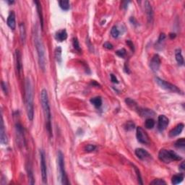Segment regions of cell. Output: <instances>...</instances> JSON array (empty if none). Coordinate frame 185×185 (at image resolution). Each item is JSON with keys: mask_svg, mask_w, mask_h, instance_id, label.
I'll return each instance as SVG.
<instances>
[{"mask_svg": "<svg viewBox=\"0 0 185 185\" xmlns=\"http://www.w3.org/2000/svg\"><path fill=\"white\" fill-rule=\"evenodd\" d=\"M33 38H34L35 46L37 51L38 57V63L41 70L44 72L46 70V57H45V49L43 46V41L41 39V36L40 34V30L38 26H35L34 32H33Z\"/></svg>", "mask_w": 185, "mask_h": 185, "instance_id": "6da1fadb", "label": "cell"}, {"mask_svg": "<svg viewBox=\"0 0 185 185\" xmlns=\"http://www.w3.org/2000/svg\"><path fill=\"white\" fill-rule=\"evenodd\" d=\"M41 102L43 108V114H44L45 122H46V128L48 131L49 134L51 136V113L50 109L49 101L48 92L46 89H43L41 92Z\"/></svg>", "mask_w": 185, "mask_h": 185, "instance_id": "7a4b0ae2", "label": "cell"}, {"mask_svg": "<svg viewBox=\"0 0 185 185\" xmlns=\"http://www.w3.org/2000/svg\"><path fill=\"white\" fill-rule=\"evenodd\" d=\"M26 104L28 118L30 121H33L34 117L33 88L31 81L28 78L26 80Z\"/></svg>", "mask_w": 185, "mask_h": 185, "instance_id": "3957f363", "label": "cell"}, {"mask_svg": "<svg viewBox=\"0 0 185 185\" xmlns=\"http://www.w3.org/2000/svg\"><path fill=\"white\" fill-rule=\"evenodd\" d=\"M158 158L162 162L169 163L172 161H179L182 159L180 155H178L176 152L171 150L161 149L158 153Z\"/></svg>", "mask_w": 185, "mask_h": 185, "instance_id": "277c9868", "label": "cell"}, {"mask_svg": "<svg viewBox=\"0 0 185 185\" xmlns=\"http://www.w3.org/2000/svg\"><path fill=\"white\" fill-rule=\"evenodd\" d=\"M57 161H58L59 171V177L61 180V183L62 184H69L70 182L68 181L67 173L65 171V165H64V155L61 151H59L57 155Z\"/></svg>", "mask_w": 185, "mask_h": 185, "instance_id": "5b68a950", "label": "cell"}, {"mask_svg": "<svg viewBox=\"0 0 185 185\" xmlns=\"http://www.w3.org/2000/svg\"><path fill=\"white\" fill-rule=\"evenodd\" d=\"M155 82H156L162 89H164L166 90L170 91V92H176V93H178V94H184L183 92H182L178 87L173 85V84L170 83V82H167V81L164 80H162L159 78H155Z\"/></svg>", "mask_w": 185, "mask_h": 185, "instance_id": "8992f818", "label": "cell"}, {"mask_svg": "<svg viewBox=\"0 0 185 185\" xmlns=\"http://www.w3.org/2000/svg\"><path fill=\"white\" fill-rule=\"evenodd\" d=\"M41 159V171L42 181L43 183H47V169H46V157H45L44 151L43 150L40 151Z\"/></svg>", "mask_w": 185, "mask_h": 185, "instance_id": "52a82bcc", "label": "cell"}, {"mask_svg": "<svg viewBox=\"0 0 185 185\" xmlns=\"http://www.w3.org/2000/svg\"><path fill=\"white\" fill-rule=\"evenodd\" d=\"M15 131H16V138L19 146H25L26 145V140H25L24 132L22 126L20 123L15 124Z\"/></svg>", "mask_w": 185, "mask_h": 185, "instance_id": "ba28073f", "label": "cell"}, {"mask_svg": "<svg viewBox=\"0 0 185 185\" xmlns=\"http://www.w3.org/2000/svg\"><path fill=\"white\" fill-rule=\"evenodd\" d=\"M136 136H137V139L139 142L145 144V145H148V144L150 143V138L148 137V134L141 127H137Z\"/></svg>", "mask_w": 185, "mask_h": 185, "instance_id": "9c48e42d", "label": "cell"}, {"mask_svg": "<svg viewBox=\"0 0 185 185\" xmlns=\"http://www.w3.org/2000/svg\"><path fill=\"white\" fill-rule=\"evenodd\" d=\"M169 124V120L165 115H160L158 119V129L160 132H163Z\"/></svg>", "mask_w": 185, "mask_h": 185, "instance_id": "30bf717a", "label": "cell"}, {"mask_svg": "<svg viewBox=\"0 0 185 185\" xmlns=\"http://www.w3.org/2000/svg\"><path fill=\"white\" fill-rule=\"evenodd\" d=\"M161 66V58L158 54H155L153 57L151 62H150V67H151V70L154 72H158V70Z\"/></svg>", "mask_w": 185, "mask_h": 185, "instance_id": "8fae6325", "label": "cell"}, {"mask_svg": "<svg viewBox=\"0 0 185 185\" xmlns=\"http://www.w3.org/2000/svg\"><path fill=\"white\" fill-rule=\"evenodd\" d=\"M15 61H16V70L17 73L20 76L22 71V54L19 49L15 51Z\"/></svg>", "mask_w": 185, "mask_h": 185, "instance_id": "7c38bea8", "label": "cell"}, {"mask_svg": "<svg viewBox=\"0 0 185 185\" xmlns=\"http://www.w3.org/2000/svg\"><path fill=\"white\" fill-rule=\"evenodd\" d=\"M134 153H135L136 156L142 161H147L151 158V155H150L149 153L142 148H137Z\"/></svg>", "mask_w": 185, "mask_h": 185, "instance_id": "4fadbf2b", "label": "cell"}, {"mask_svg": "<svg viewBox=\"0 0 185 185\" xmlns=\"http://www.w3.org/2000/svg\"><path fill=\"white\" fill-rule=\"evenodd\" d=\"M145 12H146L148 22L151 23L153 21V9L151 3L148 1H145Z\"/></svg>", "mask_w": 185, "mask_h": 185, "instance_id": "5bb4252c", "label": "cell"}, {"mask_svg": "<svg viewBox=\"0 0 185 185\" xmlns=\"http://www.w3.org/2000/svg\"><path fill=\"white\" fill-rule=\"evenodd\" d=\"M7 24L12 30H15L16 28V20H15V15L13 11H11L8 15L7 20Z\"/></svg>", "mask_w": 185, "mask_h": 185, "instance_id": "9a60e30c", "label": "cell"}, {"mask_svg": "<svg viewBox=\"0 0 185 185\" xmlns=\"http://www.w3.org/2000/svg\"><path fill=\"white\" fill-rule=\"evenodd\" d=\"M184 127V125L182 123H180V124H177L176 127L174 129H172L170 132H169V136L171 137H176V136L179 135V134L182 133V132L183 131Z\"/></svg>", "mask_w": 185, "mask_h": 185, "instance_id": "2e32d148", "label": "cell"}, {"mask_svg": "<svg viewBox=\"0 0 185 185\" xmlns=\"http://www.w3.org/2000/svg\"><path fill=\"white\" fill-rule=\"evenodd\" d=\"M0 137H1V142H2V144H4V145L7 144L8 140H7V137L6 131H5V125H4V122H3V119H2V122H1Z\"/></svg>", "mask_w": 185, "mask_h": 185, "instance_id": "e0dca14e", "label": "cell"}, {"mask_svg": "<svg viewBox=\"0 0 185 185\" xmlns=\"http://www.w3.org/2000/svg\"><path fill=\"white\" fill-rule=\"evenodd\" d=\"M55 38L59 41H64L67 38V33L65 29L57 31L55 34Z\"/></svg>", "mask_w": 185, "mask_h": 185, "instance_id": "ac0fdd59", "label": "cell"}, {"mask_svg": "<svg viewBox=\"0 0 185 185\" xmlns=\"http://www.w3.org/2000/svg\"><path fill=\"white\" fill-rule=\"evenodd\" d=\"M175 58H176V60L179 65H184V58L183 56H182V49H176V51H175Z\"/></svg>", "mask_w": 185, "mask_h": 185, "instance_id": "d6986e66", "label": "cell"}, {"mask_svg": "<svg viewBox=\"0 0 185 185\" xmlns=\"http://www.w3.org/2000/svg\"><path fill=\"white\" fill-rule=\"evenodd\" d=\"M34 3L36 5V8H37L38 14L39 18H40L41 25V28H43V13H42V7L41 5V2L38 1H35Z\"/></svg>", "mask_w": 185, "mask_h": 185, "instance_id": "ffe728a7", "label": "cell"}, {"mask_svg": "<svg viewBox=\"0 0 185 185\" xmlns=\"http://www.w3.org/2000/svg\"><path fill=\"white\" fill-rule=\"evenodd\" d=\"M184 178V174L182 173L174 175L171 178V183L173 184H178L183 181Z\"/></svg>", "mask_w": 185, "mask_h": 185, "instance_id": "44dd1931", "label": "cell"}, {"mask_svg": "<svg viewBox=\"0 0 185 185\" xmlns=\"http://www.w3.org/2000/svg\"><path fill=\"white\" fill-rule=\"evenodd\" d=\"M20 39L22 43H25L26 38V30L25 24L23 22H21L20 24Z\"/></svg>", "mask_w": 185, "mask_h": 185, "instance_id": "7402d4cb", "label": "cell"}, {"mask_svg": "<svg viewBox=\"0 0 185 185\" xmlns=\"http://www.w3.org/2000/svg\"><path fill=\"white\" fill-rule=\"evenodd\" d=\"M90 101L96 108H100L102 105V99L100 96L92 98Z\"/></svg>", "mask_w": 185, "mask_h": 185, "instance_id": "603a6c76", "label": "cell"}, {"mask_svg": "<svg viewBox=\"0 0 185 185\" xmlns=\"http://www.w3.org/2000/svg\"><path fill=\"white\" fill-rule=\"evenodd\" d=\"M166 35L165 33H161L160 34L159 38H158V41H157V43L155 44V46H156V48L158 49V47H161L162 48V46L164 45V42H165V39H166Z\"/></svg>", "mask_w": 185, "mask_h": 185, "instance_id": "cb8c5ba5", "label": "cell"}, {"mask_svg": "<svg viewBox=\"0 0 185 185\" xmlns=\"http://www.w3.org/2000/svg\"><path fill=\"white\" fill-rule=\"evenodd\" d=\"M59 7L63 9V10H68L70 8V2L67 0H61L59 2Z\"/></svg>", "mask_w": 185, "mask_h": 185, "instance_id": "d4e9b609", "label": "cell"}, {"mask_svg": "<svg viewBox=\"0 0 185 185\" xmlns=\"http://www.w3.org/2000/svg\"><path fill=\"white\" fill-rule=\"evenodd\" d=\"M140 111V113L141 116L142 117H151V116H153L155 114L153 111L152 110H150V109H140V110H139Z\"/></svg>", "mask_w": 185, "mask_h": 185, "instance_id": "484cf974", "label": "cell"}, {"mask_svg": "<svg viewBox=\"0 0 185 185\" xmlns=\"http://www.w3.org/2000/svg\"><path fill=\"white\" fill-rule=\"evenodd\" d=\"M55 58L57 62H61V48L60 46H58L55 49Z\"/></svg>", "mask_w": 185, "mask_h": 185, "instance_id": "4316f807", "label": "cell"}, {"mask_svg": "<svg viewBox=\"0 0 185 185\" xmlns=\"http://www.w3.org/2000/svg\"><path fill=\"white\" fill-rule=\"evenodd\" d=\"M154 126H155V121H154L153 119L148 118L145 120V127H146L147 129H149V130H151V129L153 128Z\"/></svg>", "mask_w": 185, "mask_h": 185, "instance_id": "83f0119b", "label": "cell"}, {"mask_svg": "<svg viewBox=\"0 0 185 185\" xmlns=\"http://www.w3.org/2000/svg\"><path fill=\"white\" fill-rule=\"evenodd\" d=\"M120 32L119 29L117 28V26H113L111 28V35L112 37L114 38H117L120 36Z\"/></svg>", "mask_w": 185, "mask_h": 185, "instance_id": "f1b7e54d", "label": "cell"}, {"mask_svg": "<svg viewBox=\"0 0 185 185\" xmlns=\"http://www.w3.org/2000/svg\"><path fill=\"white\" fill-rule=\"evenodd\" d=\"M185 146V140L184 138H180L177 141L175 142V147L178 148H184Z\"/></svg>", "mask_w": 185, "mask_h": 185, "instance_id": "f546056e", "label": "cell"}, {"mask_svg": "<svg viewBox=\"0 0 185 185\" xmlns=\"http://www.w3.org/2000/svg\"><path fill=\"white\" fill-rule=\"evenodd\" d=\"M134 124L132 122H127L124 125V129L127 131H131V130H134Z\"/></svg>", "mask_w": 185, "mask_h": 185, "instance_id": "4dcf8cb0", "label": "cell"}, {"mask_svg": "<svg viewBox=\"0 0 185 185\" xmlns=\"http://www.w3.org/2000/svg\"><path fill=\"white\" fill-rule=\"evenodd\" d=\"M72 44H73L74 48L75 49V50H77L78 51H81V49H80V46L79 41H78L77 38H73V41H72Z\"/></svg>", "mask_w": 185, "mask_h": 185, "instance_id": "1f68e13d", "label": "cell"}, {"mask_svg": "<svg viewBox=\"0 0 185 185\" xmlns=\"http://www.w3.org/2000/svg\"><path fill=\"white\" fill-rule=\"evenodd\" d=\"M151 184H153V185H163V184H166V182L165 181H163V179H154L153 182H151Z\"/></svg>", "mask_w": 185, "mask_h": 185, "instance_id": "d6a6232c", "label": "cell"}, {"mask_svg": "<svg viewBox=\"0 0 185 185\" xmlns=\"http://www.w3.org/2000/svg\"><path fill=\"white\" fill-rule=\"evenodd\" d=\"M116 54H117V56H119L120 57L123 58V57H125L126 54H127V51H126L124 49H121L117 50V51H116Z\"/></svg>", "mask_w": 185, "mask_h": 185, "instance_id": "836d02e7", "label": "cell"}, {"mask_svg": "<svg viewBox=\"0 0 185 185\" xmlns=\"http://www.w3.org/2000/svg\"><path fill=\"white\" fill-rule=\"evenodd\" d=\"M134 170H135V172H136V174H137V180H138V182L139 184H142V177H141V174H140V171H139V169H137L136 166H134Z\"/></svg>", "mask_w": 185, "mask_h": 185, "instance_id": "e575fe53", "label": "cell"}, {"mask_svg": "<svg viewBox=\"0 0 185 185\" xmlns=\"http://www.w3.org/2000/svg\"><path fill=\"white\" fill-rule=\"evenodd\" d=\"M96 149V146L94 145H88L85 148V151L87 152H92Z\"/></svg>", "mask_w": 185, "mask_h": 185, "instance_id": "d590c367", "label": "cell"}, {"mask_svg": "<svg viewBox=\"0 0 185 185\" xmlns=\"http://www.w3.org/2000/svg\"><path fill=\"white\" fill-rule=\"evenodd\" d=\"M103 46H104L106 49H109V50L113 49V45H112L111 43H109V42H106V43L103 44Z\"/></svg>", "mask_w": 185, "mask_h": 185, "instance_id": "8d00e7d4", "label": "cell"}, {"mask_svg": "<svg viewBox=\"0 0 185 185\" xmlns=\"http://www.w3.org/2000/svg\"><path fill=\"white\" fill-rule=\"evenodd\" d=\"M110 76H111V80L112 81V82H113V83H119L118 80H117V78H116V76H115L114 75L111 74Z\"/></svg>", "mask_w": 185, "mask_h": 185, "instance_id": "74e56055", "label": "cell"}, {"mask_svg": "<svg viewBox=\"0 0 185 185\" xmlns=\"http://www.w3.org/2000/svg\"><path fill=\"white\" fill-rule=\"evenodd\" d=\"M2 90H3L4 92H5V94H7V92H8L6 84H5L4 82H2Z\"/></svg>", "mask_w": 185, "mask_h": 185, "instance_id": "f35d334b", "label": "cell"}, {"mask_svg": "<svg viewBox=\"0 0 185 185\" xmlns=\"http://www.w3.org/2000/svg\"><path fill=\"white\" fill-rule=\"evenodd\" d=\"M127 45H128V46H130V47L131 48V49L134 51V45H133L132 42L131 41L128 40V41H127Z\"/></svg>", "mask_w": 185, "mask_h": 185, "instance_id": "ab89813d", "label": "cell"}, {"mask_svg": "<svg viewBox=\"0 0 185 185\" xmlns=\"http://www.w3.org/2000/svg\"><path fill=\"white\" fill-rule=\"evenodd\" d=\"M130 2H123L122 3V6L123 8H124V9H126V8L127 7V5H128V3Z\"/></svg>", "mask_w": 185, "mask_h": 185, "instance_id": "60d3db41", "label": "cell"}, {"mask_svg": "<svg viewBox=\"0 0 185 185\" xmlns=\"http://www.w3.org/2000/svg\"><path fill=\"white\" fill-rule=\"evenodd\" d=\"M179 169L181 170H184L185 169V165H184V162H182L180 165H179Z\"/></svg>", "mask_w": 185, "mask_h": 185, "instance_id": "b9f144b4", "label": "cell"}, {"mask_svg": "<svg viewBox=\"0 0 185 185\" xmlns=\"http://www.w3.org/2000/svg\"><path fill=\"white\" fill-rule=\"evenodd\" d=\"M169 36H170L171 38L173 39V38H174L175 37H176V34H175V33H170Z\"/></svg>", "mask_w": 185, "mask_h": 185, "instance_id": "7bdbcfd3", "label": "cell"}, {"mask_svg": "<svg viewBox=\"0 0 185 185\" xmlns=\"http://www.w3.org/2000/svg\"><path fill=\"white\" fill-rule=\"evenodd\" d=\"M7 2L9 4H10V5H12V4L14 3V1H12V2H11V1H7Z\"/></svg>", "mask_w": 185, "mask_h": 185, "instance_id": "ee69618b", "label": "cell"}]
</instances>
